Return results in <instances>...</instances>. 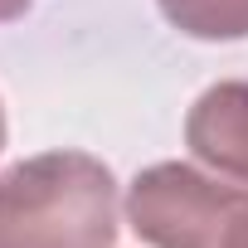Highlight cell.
<instances>
[{
    "instance_id": "6da1fadb",
    "label": "cell",
    "mask_w": 248,
    "mask_h": 248,
    "mask_svg": "<svg viewBox=\"0 0 248 248\" xmlns=\"http://www.w3.org/2000/svg\"><path fill=\"white\" fill-rule=\"evenodd\" d=\"M117 175L88 151H44L0 170V248H112Z\"/></svg>"
},
{
    "instance_id": "7a4b0ae2",
    "label": "cell",
    "mask_w": 248,
    "mask_h": 248,
    "mask_svg": "<svg viewBox=\"0 0 248 248\" xmlns=\"http://www.w3.org/2000/svg\"><path fill=\"white\" fill-rule=\"evenodd\" d=\"M248 185H224L185 161H156L127 185V224L151 248H219Z\"/></svg>"
},
{
    "instance_id": "3957f363",
    "label": "cell",
    "mask_w": 248,
    "mask_h": 248,
    "mask_svg": "<svg viewBox=\"0 0 248 248\" xmlns=\"http://www.w3.org/2000/svg\"><path fill=\"white\" fill-rule=\"evenodd\" d=\"M185 146L214 175L248 185V83L229 78L195 97L185 117Z\"/></svg>"
},
{
    "instance_id": "277c9868",
    "label": "cell",
    "mask_w": 248,
    "mask_h": 248,
    "mask_svg": "<svg viewBox=\"0 0 248 248\" xmlns=\"http://www.w3.org/2000/svg\"><path fill=\"white\" fill-rule=\"evenodd\" d=\"M156 5L190 39H248V0H156Z\"/></svg>"
},
{
    "instance_id": "5b68a950",
    "label": "cell",
    "mask_w": 248,
    "mask_h": 248,
    "mask_svg": "<svg viewBox=\"0 0 248 248\" xmlns=\"http://www.w3.org/2000/svg\"><path fill=\"white\" fill-rule=\"evenodd\" d=\"M219 248H248V204L238 209V219L229 224V233H224V243Z\"/></svg>"
},
{
    "instance_id": "8992f818",
    "label": "cell",
    "mask_w": 248,
    "mask_h": 248,
    "mask_svg": "<svg viewBox=\"0 0 248 248\" xmlns=\"http://www.w3.org/2000/svg\"><path fill=\"white\" fill-rule=\"evenodd\" d=\"M34 5V0H0V25H10V20H20L25 10Z\"/></svg>"
},
{
    "instance_id": "52a82bcc",
    "label": "cell",
    "mask_w": 248,
    "mask_h": 248,
    "mask_svg": "<svg viewBox=\"0 0 248 248\" xmlns=\"http://www.w3.org/2000/svg\"><path fill=\"white\" fill-rule=\"evenodd\" d=\"M0 151H5V107H0Z\"/></svg>"
}]
</instances>
